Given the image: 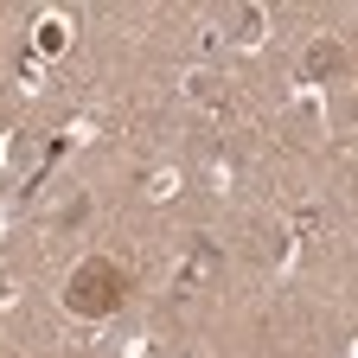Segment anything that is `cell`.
Masks as SVG:
<instances>
[{"label":"cell","mask_w":358,"mask_h":358,"mask_svg":"<svg viewBox=\"0 0 358 358\" xmlns=\"http://www.w3.org/2000/svg\"><path fill=\"white\" fill-rule=\"evenodd\" d=\"M64 301L77 313H115V301H122V268L115 262H83L77 275H71V288H64Z\"/></svg>","instance_id":"obj_1"},{"label":"cell","mask_w":358,"mask_h":358,"mask_svg":"<svg viewBox=\"0 0 358 358\" xmlns=\"http://www.w3.org/2000/svg\"><path fill=\"white\" fill-rule=\"evenodd\" d=\"M237 38H243V45H256V38H262V13H256V7H243V13H237Z\"/></svg>","instance_id":"obj_2"},{"label":"cell","mask_w":358,"mask_h":358,"mask_svg":"<svg viewBox=\"0 0 358 358\" xmlns=\"http://www.w3.org/2000/svg\"><path fill=\"white\" fill-rule=\"evenodd\" d=\"M186 90H192V103H217V77H211V71H199Z\"/></svg>","instance_id":"obj_3"},{"label":"cell","mask_w":358,"mask_h":358,"mask_svg":"<svg viewBox=\"0 0 358 358\" xmlns=\"http://www.w3.org/2000/svg\"><path fill=\"white\" fill-rule=\"evenodd\" d=\"M38 52H64V26H58V20L38 26Z\"/></svg>","instance_id":"obj_4"}]
</instances>
